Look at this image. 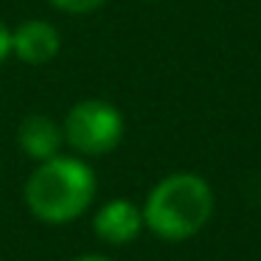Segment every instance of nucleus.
Wrapping results in <instances>:
<instances>
[{
    "instance_id": "obj_1",
    "label": "nucleus",
    "mask_w": 261,
    "mask_h": 261,
    "mask_svg": "<svg viewBox=\"0 0 261 261\" xmlns=\"http://www.w3.org/2000/svg\"><path fill=\"white\" fill-rule=\"evenodd\" d=\"M23 199L29 214L45 225L76 222L90 211L96 199V171L82 158H48L29 174Z\"/></svg>"
},
{
    "instance_id": "obj_2",
    "label": "nucleus",
    "mask_w": 261,
    "mask_h": 261,
    "mask_svg": "<svg viewBox=\"0 0 261 261\" xmlns=\"http://www.w3.org/2000/svg\"><path fill=\"white\" fill-rule=\"evenodd\" d=\"M214 188L202 174L174 171L149 188L143 199V227L166 242L197 236L214 216Z\"/></svg>"
},
{
    "instance_id": "obj_3",
    "label": "nucleus",
    "mask_w": 261,
    "mask_h": 261,
    "mask_svg": "<svg viewBox=\"0 0 261 261\" xmlns=\"http://www.w3.org/2000/svg\"><path fill=\"white\" fill-rule=\"evenodd\" d=\"M126 121L115 104L104 98H85L73 104L62 121L65 143L79 158H104L124 141Z\"/></svg>"
},
{
    "instance_id": "obj_4",
    "label": "nucleus",
    "mask_w": 261,
    "mask_h": 261,
    "mask_svg": "<svg viewBox=\"0 0 261 261\" xmlns=\"http://www.w3.org/2000/svg\"><path fill=\"white\" fill-rule=\"evenodd\" d=\"M93 233L110 247H124L143 233V211L132 199L115 197L93 214Z\"/></svg>"
},
{
    "instance_id": "obj_5",
    "label": "nucleus",
    "mask_w": 261,
    "mask_h": 261,
    "mask_svg": "<svg viewBox=\"0 0 261 261\" xmlns=\"http://www.w3.org/2000/svg\"><path fill=\"white\" fill-rule=\"evenodd\" d=\"M62 48V34L57 25L45 20H23L17 29H12V57H17L23 65L40 68L57 59Z\"/></svg>"
},
{
    "instance_id": "obj_6",
    "label": "nucleus",
    "mask_w": 261,
    "mask_h": 261,
    "mask_svg": "<svg viewBox=\"0 0 261 261\" xmlns=\"http://www.w3.org/2000/svg\"><path fill=\"white\" fill-rule=\"evenodd\" d=\"M17 143L34 163L57 158V154H62V146H65L62 124H57V121L45 113H29L20 121Z\"/></svg>"
},
{
    "instance_id": "obj_7",
    "label": "nucleus",
    "mask_w": 261,
    "mask_h": 261,
    "mask_svg": "<svg viewBox=\"0 0 261 261\" xmlns=\"http://www.w3.org/2000/svg\"><path fill=\"white\" fill-rule=\"evenodd\" d=\"M104 3L107 0H51V6L65 14H90L96 9H101Z\"/></svg>"
},
{
    "instance_id": "obj_8",
    "label": "nucleus",
    "mask_w": 261,
    "mask_h": 261,
    "mask_svg": "<svg viewBox=\"0 0 261 261\" xmlns=\"http://www.w3.org/2000/svg\"><path fill=\"white\" fill-rule=\"evenodd\" d=\"M12 57V29L0 20V65Z\"/></svg>"
},
{
    "instance_id": "obj_9",
    "label": "nucleus",
    "mask_w": 261,
    "mask_h": 261,
    "mask_svg": "<svg viewBox=\"0 0 261 261\" xmlns=\"http://www.w3.org/2000/svg\"><path fill=\"white\" fill-rule=\"evenodd\" d=\"M73 261H110L107 255H96V253H85V255H76Z\"/></svg>"
},
{
    "instance_id": "obj_10",
    "label": "nucleus",
    "mask_w": 261,
    "mask_h": 261,
    "mask_svg": "<svg viewBox=\"0 0 261 261\" xmlns=\"http://www.w3.org/2000/svg\"><path fill=\"white\" fill-rule=\"evenodd\" d=\"M146 3H154V0H146Z\"/></svg>"
}]
</instances>
